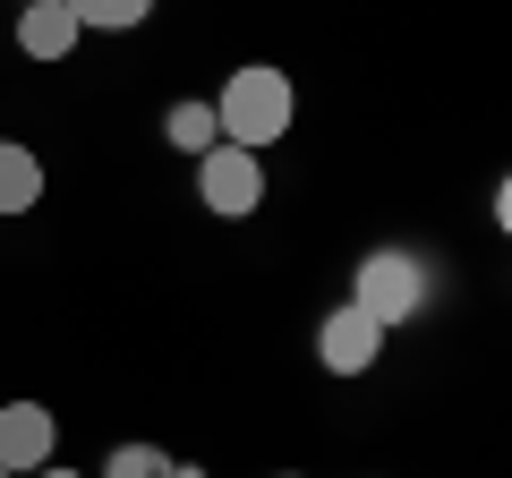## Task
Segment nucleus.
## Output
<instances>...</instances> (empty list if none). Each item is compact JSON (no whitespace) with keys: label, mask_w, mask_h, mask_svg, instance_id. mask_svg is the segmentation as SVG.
Listing matches in <instances>:
<instances>
[{"label":"nucleus","mask_w":512,"mask_h":478,"mask_svg":"<svg viewBox=\"0 0 512 478\" xmlns=\"http://www.w3.org/2000/svg\"><path fill=\"white\" fill-rule=\"evenodd\" d=\"M291 120H299V86L274 69V60H248V69L222 77V94H214V129H222V146L265 154V146H282V137H291Z\"/></svg>","instance_id":"obj_1"},{"label":"nucleus","mask_w":512,"mask_h":478,"mask_svg":"<svg viewBox=\"0 0 512 478\" xmlns=\"http://www.w3.org/2000/svg\"><path fill=\"white\" fill-rule=\"evenodd\" d=\"M419 299H427V274H419L410 248H367L359 274H350V308L367 325H384V333L402 325V316H419Z\"/></svg>","instance_id":"obj_2"},{"label":"nucleus","mask_w":512,"mask_h":478,"mask_svg":"<svg viewBox=\"0 0 512 478\" xmlns=\"http://www.w3.org/2000/svg\"><path fill=\"white\" fill-rule=\"evenodd\" d=\"M197 197L214 205L222 222H248L256 205H265V154H248V146H214V154H197Z\"/></svg>","instance_id":"obj_3"},{"label":"nucleus","mask_w":512,"mask_h":478,"mask_svg":"<svg viewBox=\"0 0 512 478\" xmlns=\"http://www.w3.org/2000/svg\"><path fill=\"white\" fill-rule=\"evenodd\" d=\"M43 461H60V419L43 402H0V470L35 478Z\"/></svg>","instance_id":"obj_4"},{"label":"nucleus","mask_w":512,"mask_h":478,"mask_svg":"<svg viewBox=\"0 0 512 478\" xmlns=\"http://www.w3.org/2000/svg\"><path fill=\"white\" fill-rule=\"evenodd\" d=\"M384 342H393V333H384V325H367V316L350 308V299L325 316V325H316V359H325V376H367Z\"/></svg>","instance_id":"obj_5"},{"label":"nucleus","mask_w":512,"mask_h":478,"mask_svg":"<svg viewBox=\"0 0 512 478\" xmlns=\"http://www.w3.org/2000/svg\"><path fill=\"white\" fill-rule=\"evenodd\" d=\"M18 52L43 60V69H60V60L77 52V18L60 9V0H26L18 9Z\"/></svg>","instance_id":"obj_6"},{"label":"nucleus","mask_w":512,"mask_h":478,"mask_svg":"<svg viewBox=\"0 0 512 478\" xmlns=\"http://www.w3.org/2000/svg\"><path fill=\"white\" fill-rule=\"evenodd\" d=\"M35 205H43V163H35V146L0 137V214H35Z\"/></svg>","instance_id":"obj_7"},{"label":"nucleus","mask_w":512,"mask_h":478,"mask_svg":"<svg viewBox=\"0 0 512 478\" xmlns=\"http://www.w3.org/2000/svg\"><path fill=\"white\" fill-rule=\"evenodd\" d=\"M77 18V35H128V26L154 18V0H60Z\"/></svg>","instance_id":"obj_8"},{"label":"nucleus","mask_w":512,"mask_h":478,"mask_svg":"<svg viewBox=\"0 0 512 478\" xmlns=\"http://www.w3.org/2000/svg\"><path fill=\"white\" fill-rule=\"evenodd\" d=\"M163 137H171L180 154H214V146H222L214 103H171V111H163Z\"/></svg>","instance_id":"obj_9"},{"label":"nucleus","mask_w":512,"mask_h":478,"mask_svg":"<svg viewBox=\"0 0 512 478\" xmlns=\"http://www.w3.org/2000/svg\"><path fill=\"white\" fill-rule=\"evenodd\" d=\"M103 478H180V461H171L163 444H111Z\"/></svg>","instance_id":"obj_10"},{"label":"nucleus","mask_w":512,"mask_h":478,"mask_svg":"<svg viewBox=\"0 0 512 478\" xmlns=\"http://www.w3.org/2000/svg\"><path fill=\"white\" fill-rule=\"evenodd\" d=\"M35 478H77V470H60V461H43V470H35Z\"/></svg>","instance_id":"obj_11"},{"label":"nucleus","mask_w":512,"mask_h":478,"mask_svg":"<svg viewBox=\"0 0 512 478\" xmlns=\"http://www.w3.org/2000/svg\"><path fill=\"white\" fill-rule=\"evenodd\" d=\"M180 478H205V470H180Z\"/></svg>","instance_id":"obj_12"},{"label":"nucleus","mask_w":512,"mask_h":478,"mask_svg":"<svg viewBox=\"0 0 512 478\" xmlns=\"http://www.w3.org/2000/svg\"><path fill=\"white\" fill-rule=\"evenodd\" d=\"M282 478H299V470H282Z\"/></svg>","instance_id":"obj_13"},{"label":"nucleus","mask_w":512,"mask_h":478,"mask_svg":"<svg viewBox=\"0 0 512 478\" xmlns=\"http://www.w3.org/2000/svg\"><path fill=\"white\" fill-rule=\"evenodd\" d=\"M18 9H26V0H18Z\"/></svg>","instance_id":"obj_14"},{"label":"nucleus","mask_w":512,"mask_h":478,"mask_svg":"<svg viewBox=\"0 0 512 478\" xmlns=\"http://www.w3.org/2000/svg\"><path fill=\"white\" fill-rule=\"evenodd\" d=\"M0 478H9V470H0Z\"/></svg>","instance_id":"obj_15"}]
</instances>
